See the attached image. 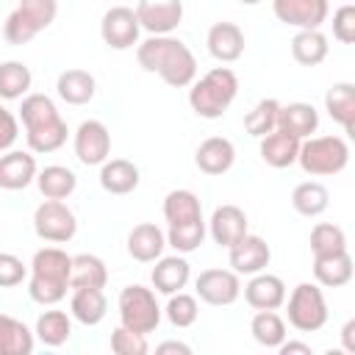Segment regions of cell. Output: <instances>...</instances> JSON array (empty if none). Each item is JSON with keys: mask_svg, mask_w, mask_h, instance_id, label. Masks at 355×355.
<instances>
[{"mask_svg": "<svg viewBox=\"0 0 355 355\" xmlns=\"http://www.w3.org/2000/svg\"><path fill=\"white\" fill-rule=\"evenodd\" d=\"M136 61L144 72L158 75L166 86L186 89L197 78V58L189 50L186 42L178 36H150L141 44H136Z\"/></svg>", "mask_w": 355, "mask_h": 355, "instance_id": "cell-1", "label": "cell"}, {"mask_svg": "<svg viewBox=\"0 0 355 355\" xmlns=\"http://www.w3.org/2000/svg\"><path fill=\"white\" fill-rule=\"evenodd\" d=\"M164 219L169 225L166 244L175 252L189 255V252H194L202 244V239H205V219H202L200 197L194 191L172 189L164 197Z\"/></svg>", "mask_w": 355, "mask_h": 355, "instance_id": "cell-2", "label": "cell"}, {"mask_svg": "<svg viewBox=\"0 0 355 355\" xmlns=\"http://www.w3.org/2000/svg\"><path fill=\"white\" fill-rule=\"evenodd\" d=\"M19 119L25 128V141L31 153H55L67 141V122L47 94H25L19 105Z\"/></svg>", "mask_w": 355, "mask_h": 355, "instance_id": "cell-3", "label": "cell"}, {"mask_svg": "<svg viewBox=\"0 0 355 355\" xmlns=\"http://www.w3.org/2000/svg\"><path fill=\"white\" fill-rule=\"evenodd\" d=\"M72 275V255H67L61 247H42L31 258V277H28V294L39 305H58L67 297Z\"/></svg>", "mask_w": 355, "mask_h": 355, "instance_id": "cell-4", "label": "cell"}, {"mask_svg": "<svg viewBox=\"0 0 355 355\" xmlns=\"http://www.w3.org/2000/svg\"><path fill=\"white\" fill-rule=\"evenodd\" d=\"M239 94V78L230 67H214L189 89V105L202 119H219Z\"/></svg>", "mask_w": 355, "mask_h": 355, "instance_id": "cell-5", "label": "cell"}, {"mask_svg": "<svg viewBox=\"0 0 355 355\" xmlns=\"http://www.w3.org/2000/svg\"><path fill=\"white\" fill-rule=\"evenodd\" d=\"M297 164L305 175H338L349 164V144L341 136H308L300 141Z\"/></svg>", "mask_w": 355, "mask_h": 355, "instance_id": "cell-6", "label": "cell"}, {"mask_svg": "<svg viewBox=\"0 0 355 355\" xmlns=\"http://www.w3.org/2000/svg\"><path fill=\"white\" fill-rule=\"evenodd\" d=\"M55 14L58 0H19V6L3 22V36L8 44H28L36 33L55 22Z\"/></svg>", "mask_w": 355, "mask_h": 355, "instance_id": "cell-7", "label": "cell"}, {"mask_svg": "<svg viewBox=\"0 0 355 355\" xmlns=\"http://www.w3.org/2000/svg\"><path fill=\"white\" fill-rule=\"evenodd\" d=\"M286 319L300 333H316L327 324V300L319 283H300L286 297Z\"/></svg>", "mask_w": 355, "mask_h": 355, "instance_id": "cell-8", "label": "cell"}, {"mask_svg": "<svg viewBox=\"0 0 355 355\" xmlns=\"http://www.w3.org/2000/svg\"><path fill=\"white\" fill-rule=\"evenodd\" d=\"M116 308H119V324H125L136 333L147 336L161 324V308H158L155 291L147 286H139V283L125 286L119 291Z\"/></svg>", "mask_w": 355, "mask_h": 355, "instance_id": "cell-9", "label": "cell"}, {"mask_svg": "<svg viewBox=\"0 0 355 355\" xmlns=\"http://www.w3.org/2000/svg\"><path fill=\"white\" fill-rule=\"evenodd\" d=\"M33 230L42 241L67 244L78 233V219L64 200H44L33 211Z\"/></svg>", "mask_w": 355, "mask_h": 355, "instance_id": "cell-10", "label": "cell"}, {"mask_svg": "<svg viewBox=\"0 0 355 355\" xmlns=\"http://www.w3.org/2000/svg\"><path fill=\"white\" fill-rule=\"evenodd\" d=\"M141 25L136 19V11L128 6H111L100 19V36L111 50H130L139 44Z\"/></svg>", "mask_w": 355, "mask_h": 355, "instance_id": "cell-11", "label": "cell"}, {"mask_svg": "<svg viewBox=\"0 0 355 355\" xmlns=\"http://www.w3.org/2000/svg\"><path fill=\"white\" fill-rule=\"evenodd\" d=\"M194 291L208 305H233L241 297V280L233 269H205L194 280Z\"/></svg>", "mask_w": 355, "mask_h": 355, "instance_id": "cell-12", "label": "cell"}, {"mask_svg": "<svg viewBox=\"0 0 355 355\" xmlns=\"http://www.w3.org/2000/svg\"><path fill=\"white\" fill-rule=\"evenodd\" d=\"M75 158L83 166H100L111 155V133L100 119H86L75 130Z\"/></svg>", "mask_w": 355, "mask_h": 355, "instance_id": "cell-13", "label": "cell"}, {"mask_svg": "<svg viewBox=\"0 0 355 355\" xmlns=\"http://www.w3.org/2000/svg\"><path fill=\"white\" fill-rule=\"evenodd\" d=\"M133 11H136L141 31H147L150 36H166L183 19L180 0H139V6Z\"/></svg>", "mask_w": 355, "mask_h": 355, "instance_id": "cell-14", "label": "cell"}, {"mask_svg": "<svg viewBox=\"0 0 355 355\" xmlns=\"http://www.w3.org/2000/svg\"><path fill=\"white\" fill-rule=\"evenodd\" d=\"M272 11L283 25H291L297 31H313L322 28V22L330 14L327 0H272Z\"/></svg>", "mask_w": 355, "mask_h": 355, "instance_id": "cell-15", "label": "cell"}, {"mask_svg": "<svg viewBox=\"0 0 355 355\" xmlns=\"http://www.w3.org/2000/svg\"><path fill=\"white\" fill-rule=\"evenodd\" d=\"M272 261V250L269 244L255 236V233H244L233 247H227V263L230 269L241 277V275H255L263 272Z\"/></svg>", "mask_w": 355, "mask_h": 355, "instance_id": "cell-16", "label": "cell"}, {"mask_svg": "<svg viewBox=\"0 0 355 355\" xmlns=\"http://www.w3.org/2000/svg\"><path fill=\"white\" fill-rule=\"evenodd\" d=\"M211 239L219 244V247H233L244 233H250V222H247V214L239 208V205H216L211 219H208V227Z\"/></svg>", "mask_w": 355, "mask_h": 355, "instance_id": "cell-17", "label": "cell"}, {"mask_svg": "<svg viewBox=\"0 0 355 355\" xmlns=\"http://www.w3.org/2000/svg\"><path fill=\"white\" fill-rule=\"evenodd\" d=\"M244 300L255 311H277L286 302V283L277 275L255 272L244 286Z\"/></svg>", "mask_w": 355, "mask_h": 355, "instance_id": "cell-18", "label": "cell"}, {"mask_svg": "<svg viewBox=\"0 0 355 355\" xmlns=\"http://www.w3.org/2000/svg\"><path fill=\"white\" fill-rule=\"evenodd\" d=\"M205 44H208V53L219 61V64H233L244 55V31L236 25V22H214L208 28V36H205Z\"/></svg>", "mask_w": 355, "mask_h": 355, "instance_id": "cell-19", "label": "cell"}, {"mask_svg": "<svg viewBox=\"0 0 355 355\" xmlns=\"http://www.w3.org/2000/svg\"><path fill=\"white\" fill-rule=\"evenodd\" d=\"M36 158L25 150H6L0 155V189L6 191L28 189L36 180Z\"/></svg>", "mask_w": 355, "mask_h": 355, "instance_id": "cell-20", "label": "cell"}, {"mask_svg": "<svg viewBox=\"0 0 355 355\" xmlns=\"http://www.w3.org/2000/svg\"><path fill=\"white\" fill-rule=\"evenodd\" d=\"M153 272H150V280H153V288L161 291V294H175V291H183L189 277H191V266L189 261L178 252V255H161L158 261H153Z\"/></svg>", "mask_w": 355, "mask_h": 355, "instance_id": "cell-21", "label": "cell"}, {"mask_svg": "<svg viewBox=\"0 0 355 355\" xmlns=\"http://www.w3.org/2000/svg\"><path fill=\"white\" fill-rule=\"evenodd\" d=\"M194 164H197V169L205 172V175H214V178H216V175H225V172L236 164V147H233V141L225 139V136H211V139H205V141L197 147Z\"/></svg>", "mask_w": 355, "mask_h": 355, "instance_id": "cell-22", "label": "cell"}, {"mask_svg": "<svg viewBox=\"0 0 355 355\" xmlns=\"http://www.w3.org/2000/svg\"><path fill=\"white\" fill-rule=\"evenodd\" d=\"M166 247V233L153 225V222H141L128 233V255L139 263H153L164 255Z\"/></svg>", "mask_w": 355, "mask_h": 355, "instance_id": "cell-23", "label": "cell"}, {"mask_svg": "<svg viewBox=\"0 0 355 355\" xmlns=\"http://www.w3.org/2000/svg\"><path fill=\"white\" fill-rule=\"evenodd\" d=\"M139 166L128 158H111V161H103L100 164V186L103 191L108 194H130L139 189Z\"/></svg>", "mask_w": 355, "mask_h": 355, "instance_id": "cell-24", "label": "cell"}, {"mask_svg": "<svg viewBox=\"0 0 355 355\" xmlns=\"http://www.w3.org/2000/svg\"><path fill=\"white\" fill-rule=\"evenodd\" d=\"M352 255L347 250L330 252V255H313V277L324 288H341L352 280Z\"/></svg>", "mask_w": 355, "mask_h": 355, "instance_id": "cell-25", "label": "cell"}, {"mask_svg": "<svg viewBox=\"0 0 355 355\" xmlns=\"http://www.w3.org/2000/svg\"><path fill=\"white\" fill-rule=\"evenodd\" d=\"M261 158L263 164H269L272 169H286L291 164H297V153H300V139L275 128L272 133L261 136Z\"/></svg>", "mask_w": 355, "mask_h": 355, "instance_id": "cell-26", "label": "cell"}, {"mask_svg": "<svg viewBox=\"0 0 355 355\" xmlns=\"http://www.w3.org/2000/svg\"><path fill=\"white\" fill-rule=\"evenodd\" d=\"M324 108H327L330 119L344 128L347 136H355V86L352 83H347V80L333 83L324 92Z\"/></svg>", "mask_w": 355, "mask_h": 355, "instance_id": "cell-27", "label": "cell"}, {"mask_svg": "<svg viewBox=\"0 0 355 355\" xmlns=\"http://www.w3.org/2000/svg\"><path fill=\"white\" fill-rule=\"evenodd\" d=\"M277 128L297 136L300 141L313 136L316 128H319V111L311 105V103H288V105H280V116H277Z\"/></svg>", "mask_w": 355, "mask_h": 355, "instance_id": "cell-28", "label": "cell"}, {"mask_svg": "<svg viewBox=\"0 0 355 355\" xmlns=\"http://www.w3.org/2000/svg\"><path fill=\"white\" fill-rule=\"evenodd\" d=\"M55 92L67 105H86L97 92V80L86 69H64L55 80Z\"/></svg>", "mask_w": 355, "mask_h": 355, "instance_id": "cell-29", "label": "cell"}, {"mask_svg": "<svg viewBox=\"0 0 355 355\" xmlns=\"http://www.w3.org/2000/svg\"><path fill=\"white\" fill-rule=\"evenodd\" d=\"M105 311H108V300H105L103 288H72L69 313L80 324H86V327L100 324L105 319Z\"/></svg>", "mask_w": 355, "mask_h": 355, "instance_id": "cell-30", "label": "cell"}, {"mask_svg": "<svg viewBox=\"0 0 355 355\" xmlns=\"http://www.w3.org/2000/svg\"><path fill=\"white\" fill-rule=\"evenodd\" d=\"M105 283H108V266L100 255L94 252L72 255L69 288H105Z\"/></svg>", "mask_w": 355, "mask_h": 355, "instance_id": "cell-31", "label": "cell"}, {"mask_svg": "<svg viewBox=\"0 0 355 355\" xmlns=\"http://www.w3.org/2000/svg\"><path fill=\"white\" fill-rule=\"evenodd\" d=\"M36 347V336L31 327L8 313H0V355H31Z\"/></svg>", "mask_w": 355, "mask_h": 355, "instance_id": "cell-32", "label": "cell"}, {"mask_svg": "<svg viewBox=\"0 0 355 355\" xmlns=\"http://www.w3.org/2000/svg\"><path fill=\"white\" fill-rule=\"evenodd\" d=\"M36 186H39L44 200H67L78 189V178L69 166L50 164V166L36 172Z\"/></svg>", "mask_w": 355, "mask_h": 355, "instance_id": "cell-33", "label": "cell"}, {"mask_svg": "<svg viewBox=\"0 0 355 355\" xmlns=\"http://www.w3.org/2000/svg\"><path fill=\"white\" fill-rule=\"evenodd\" d=\"M330 53V44H327V36L313 28V31H297L294 39H291V55L297 64L302 67H319Z\"/></svg>", "mask_w": 355, "mask_h": 355, "instance_id": "cell-34", "label": "cell"}, {"mask_svg": "<svg viewBox=\"0 0 355 355\" xmlns=\"http://www.w3.org/2000/svg\"><path fill=\"white\" fill-rule=\"evenodd\" d=\"M33 336H36L44 347H61V344H67L69 336H72V316H69L67 311L50 308V311H44V313L36 319Z\"/></svg>", "mask_w": 355, "mask_h": 355, "instance_id": "cell-35", "label": "cell"}, {"mask_svg": "<svg viewBox=\"0 0 355 355\" xmlns=\"http://www.w3.org/2000/svg\"><path fill=\"white\" fill-rule=\"evenodd\" d=\"M291 205H294V211L297 214H302V216H319V214H324L327 211V205H330V191L319 183V180H302V183H297L294 186V191H291Z\"/></svg>", "mask_w": 355, "mask_h": 355, "instance_id": "cell-36", "label": "cell"}, {"mask_svg": "<svg viewBox=\"0 0 355 355\" xmlns=\"http://www.w3.org/2000/svg\"><path fill=\"white\" fill-rule=\"evenodd\" d=\"M250 333H252V338H255L261 347H266V349H277V347L286 341V336H288L283 316L275 313V311H258V313L252 316V322H250Z\"/></svg>", "mask_w": 355, "mask_h": 355, "instance_id": "cell-37", "label": "cell"}, {"mask_svg": "<svg viewBox=\"0 0 355 355\" xmlns=\"http://www.w3.org/2000/svg\"><path fill=\"white\" fill-rule=\"evenodd\" d=\"M33 75L22 61H3L0 64V100H22L31 92Z\"/></svg>", "mask_w": 355, "mask_h": 355, "instance_id": "cell-38", "label": "cell"}, {"mask_svg": "<svg viewBox=\"0 0 355 355\" xmlns=\"http://www.w3.org/2000/svg\"><path fill=\"white\" fill-rule=\"evenodd\" d=\"M277 116H280V103L275 97H263L252 105V111H247L244 116V130L255 139L272 133L277 128Z\"/></svg>", "mask_w": 355, "mask_h": 355, "instance_id": "cell-39", "label": "cell"}, {"mask_svg": "<svg viewBox=\"0 0 355 355\" xmlns=\"http://www.w3.org/2000/svg\"><path fill=\"white\" fill-rule=\"evenodd\" d=\"M347 250V233L333 222H319L311 230V252L313 255H330Z\"/></svg>", "mask_w": 355, "mask_h": 355, "instance_id": "cell-40", "label": "cell"}, {"mask_svg": "<svg viewBox=\"0 0 355 355\" xmlns=\"http://www.w3.org/2000/svg\"><path fill=\"white\" fill-rule=\"evenodd\" d=\"M164 313L175 327H191L197 322V316H200V305H197V300L191 294L175 291V294H169V302H166Z\"/></svg>", "mask_w": 355, "mask_h": 355, "instance_id": "cell-41", "label": "cell"}, {"mask_svg": "<svg viewBox=\"0 0 355 355\" xmlns=\"http://www.w3.org/2000/svg\"><path fill=\"white\" fill-rule=\"evenodd\" d=\"M111 352H116V355H144V352H150V344H147L144 333H136V330L119 324L111 333Z\"/></svg>", "mask_w": 355, "mask_h": 355, "instance_id": "cell-42", "label": "cell"}, {"mask_svg": "<svg viewBox=\"0 0 355 355\" xmlns=\"http://www.w3.org/2000/svg\"><path fill=\"white\" fill-rule=\"evenodd\" d=\"M28 277V266L14 252H0V288H14Z\"/></svg>", "mask_w": 355, "mask_h": 355, "instance_id": "cell-43", "label": "cell"}, {"mask_svg": "<svg viewBox=\"0 0 355 355\" xmlns=\"http://www.w3.org/2000/svg\"><path fill=\"white\" fill-rule=\"evenodd\" d=\"M333 36L341 44H352L355 42V6L344 3L341 8H336L333 14Z\"/></svg>", "mask_w": 355, "mask_h": 355, "instance_id": "cell-44", "label": "cell"}, {"mask_svg": "<svg viewBox=\"0 0 355 355\" xmlns=\"http://www.w3.org/2000/svg\"><path fill=\"white\" fill-rule=\"evenodd\" d=\"M17 136H19V119L0 103V153L11 150Z\"/></svg>", "mask_w": 355, "mask_h": 355, "instance_id": "cell-45", "label": "cell"}, {"mask_svg": "<svg viewBox=\"0 0 355 355\" xmlns=\"http://www.w3.org/2000/svg\"><path fill=\"white\" fill-rule=\"evenodd\" d=\"M277 352H280V355H311L313 349H311V344H305V341H283V344L277 347Z\"/></svg>", "mask_w": 355, "mask_h": 355, "instance_id": "cell-46", "label": "cell"}, {"mask_svg": "<svg viewBox=\"0 0 355 355\" xmlns=\"http://www.w3.org/2000/svg\"><path fill=\"white\" fill-rule=\"evenodd\" d=\"M341 347L344 352H355V319H347L341 327Z\"/></svg>", "mask_w": 355, "mask_h": 355, "instance_id": "cell-47", "label": "cell"}, {"mask_svg": "<svg viewBox=\"0 0 355 355\" xmlns=\"http://www.w3.org/2000/svg\"><path fill=\"white\" fill-rule=\"evenodd\" d=\"M155 352H158V355H166V352H180V355H191V347H189V344H183V341H161V344L155 347Z\"/></svg>", "mask_w": 355, "mask_h": 355, "instance_id": "cell-48", "label": "cell"}, {"mask_svg": "<svg viewBox=\"0 0 355 355\" xmlns=\"http://www.w3.org/2000/svg\"><path fill=\"white\" fill-rule=\"evenodd\" d=\"M239 3H241V6H258L261 0H239Z\"/></svg>", "mask_w": 355, "mask_h": 355, "instance_id": "cell-49", "label": "cell"}]
</instances>
